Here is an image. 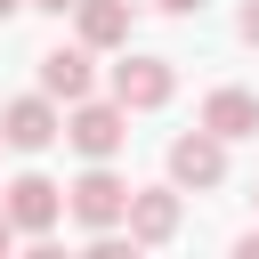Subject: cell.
<instances>
[{"label": "cell", "mask_w": 259, "mask_h": 259, "mask_svg": "<svg viewBox=\"0 0 259 259\" xmlns=\"http://www.w3.org/2000/svg\"><path fill=\"white\" fill-rule=\"evenodd\" d=\"M65 138H73V154L113 162L121 138H130V105L121 97H81V105H65Z\"/></svg>", "instance_id": "cell-1"}, {"label": "cell", "mask_w": 259, "mask_h": 259, "mask_svg": "<svg viewBox=\"0 0 259 259\" xmlns=\"http://www.w3.org/2000/svg\"><path fill=\"white\" fill-rule=\"evenodd\" d=\"M130 194H138V186H121L113 162H89V170L65 186V202H73V219H81L89 235H97V227H130Z\"/></svg>", "instance_id": "cell-2"}, {"label": "cell", "mask_w": 259, "mask_h": 259, "mask_svg": "<svg viewBox=\"0 0 259 259\" xmlns=\"http://www.w3.org/2000/svg\"><path fill=\"white\" fill-rule=\"evenodd\" d=\"M0 202H8V219H16L32 243H49V227L73 210V202H65V186H57V178H40V170H16V178L0 186Z\"/></svg>", "instance_id": "cell-3"}, {"label": "cell", "mask_w": 259, "mask_h": 259, "mask_svg": "<svg viewBox=\"0 0 259 259\" xmlns=\"http://www.w3.org/2000/svg\"><path fill=\"white\" fill-rule=\"evenodd\" d=\"M170 178H178L186 194H210V186L227 178V138H219V130H202V121H194V130H178V138H170Z\"/></svg>", "instance_id": "cell-4"}, {"label": "cell", "mask_w": 259, "mask_h": 259, "mask_svg": "<svg viewBox=\"0 0 259 259\" xmlns=\"http://www.w3.org/2000/svg\"><path fill=\"white\" fill-rule=\"evenodd\" d=\"M0 130H8L16 154H49V146L65 138V113H57L49 89H32V97H8V105H0Z\"/></svg>", "instance_id": "cell-5"}, {"label": "cell", "mask_w": 259, "mask_h": 259, "mask_svg": "<svg viewBox=\"0 0 259 259\" xmlns=\"http://www.w3.org/2000/svg\"><path fill=\"white\" fill-rule=\"evenodd\" d=\"M186 186L170 178V186H138L130 194V235H138V251H162V243H178V219H186V202H178Z\"/></svg>", "instance_id": "cell-6"}, {"label": "cell", "mask_w": 259, "mask_h": 259, "mask_svg": "<svg viewBox=\"0 0 259 259\" xmlns=\"http://www.w3.org/2000/svg\"><path fill=\"white\" fill-rule=\"evenodd\" d=\"M170 89H178V65H170V57H121V65H113V97H121L130 113L170 105Z\"/></svg>", "instance_id": "cell-7"}, {"label": "cell", "mask_w": 259, "mask_h": 259, "mask_svg": "<svg viewBox=\"0 0 259 259\" xmlns=\"http://www.w3.org/2000/svg\"><path fill=\"white\" fill-rule=\"evenodd\" d=\"M89 57H97L89 40H73V49H49V57H32V65H40V89H49L57 105H81V97H89V81H97V65H89Z\"/></svg>", "instance_id": "cell-8"}, {"label": "cell", "mask_w": 259, "mask_h": 259, "mask_svg": "<svg viewBox=\"0 0 259 259\" xmlns=\"http://www.w3.org/2000/svg\"><path fill=\"white\" fill-rule=\"evenodd\" d=\"M202 130H219L227 146H235V138H259V89H235V81L210 89V97H202Z\"/></svg>", "instance_id": "cell-9"}, {"label": "cell", "mask_w": 259, "mask_h": 259, "mask_svg": "<svg viewBox=\"0 0 259 259\" xmlns=\"http://www.w3.org/2000/svg\"><path fill=\"white\" fill-rule=\"evenodd\" d=\"M130 24H138L130 0H81V8H73V32H81L89 49H130Z\"/></svg>", "instance_id": "cell-10"}, {"label": "cell", "mask_w": 259, "mask_h": 259, "mask_svg": "<svg viewBox=\"0 0 259 259\" xmlns=\"http://www.w3.org/2000/svg\"><path fill=\"white\" fill-rule=\"evenodd\" d=\"M235 32H243V40L259 49V0H243V8H235Z\"/></svg>", "instance_id": "cell-11"}, {"label": "cell", "mask_w": 259, "mask_h": 259, "mask_svg": "<svg viewBox=\"0 0 259 259\" xmlns=\"http://www.w3.org/2000/svg\"><path fill=\"white\" fill-rule=\"evenodd\" d=\"M16 235H24V227H16V219H8V202H0V259L16 251Z\"/></svg>", "instance_id": "cell-12"}, {"label": "cell", "mask_w": 259, "mask_h": 259, "mask_svg": "<svg viewBox=\"0 0 259 259\" xmlns=\"http://www.w3.org/2000/svg\"><path fill=\"white\" fill-rule=\"evenodd\" d=\"M235 259H259V227H251V235H235Z\"/></svg>", "instance_id": "cell-13"}, {"label": "cell", "mask_w": 259, "mask_h": 259, "mask_svg": "<svg viewBox=\"0 0 259 259\" xmlns=\"http://www.w3.org/2000/svg\"><path fill=\"white\" fill-rule=\"evenodd\" d=\"M154 8H162V16H194L202 0H154Z\"/></svg>", "instance_id": "cell-14"}, {"label": "cell", "mask_w": 259, "mask_h": 259, "mask_svg": "<svg viewBox=\"0 0 259 259\" xmlns=\"http://www.w3.org/2000/svg\"><path fill=\"white\" fill-rule=\"evenodd\" d=\"M32 8H49V16H73V8H81V0H32Z\"/></svg>", "instance_id": "cell-15"}, {"label": "cell", "mask_w": 259, "mask_h": 259, "mask_svg": "<svg viewBox=\"0 0 259 259\" xmlns=\"http://www.w3.org/2000/svg\"><path fill=\"white\" fill-rule=\"evenodd\" d=\"M16 8H32V0H0V24H8V16H16Z\"/></svg>", "instance_id": "cell-16"}, {"label": "cell", "mask_w": 259, "mask_h": 259, "mask_svg": "<svg viewBox=\"0 0 259 259\" xmlns=\"http://www.w3.org/2000/svg\"><path fill=\"white\" fill-rule=\"evenodd\" d=\"M0 146H8V130H0Z\"/></svg>", "instance_id": "cell-17"}, {"label": "cell", "mask_w": 259, "mask_h": 259, "mask_svg": "<svg viewBox=\"0 0 259 259\" xmlns=\"http://www.w3.org/2000/svg\"><path fill=\"white\" fill-rule=\"evenodd\" d=\"M251 202H259V186H251Z\"/></svg>", "instance_id": "cell-18"}]
</instances>
